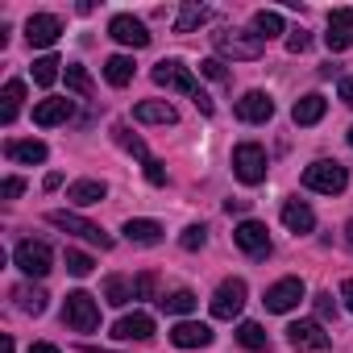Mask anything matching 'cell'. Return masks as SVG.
I'll list each match as a JSON object with an SVG mask.
<instances>
[{
  "label": "cell",
  "instance_id": "obj_1",
  "mask_svg": "<svg viewBox=\"0 0 353 353\" xmlns=\"http://www.w3.org/2000/svg\"><path fill=\"white\" fill-rule=\"evenodd\" d=\"M212 46H216V54H225V59L250 63V59H262L266 38H262V34H250V30H216V34H212Z\"/></svg>",
  "mask_w": 353,
  "mask_h": 353
},
{
  "label": "cell",
  "instance_id": "obj_2",
  "mask_svg": "<svg viewBox=\"0 0 353 353\" xmlns=\"http://www.w3.org/2000/svg\"><path fill=\"white\" fill-rule=\"evenodd\" d=\"M303 188L320 192V196H341L349 188V170L341 162H332V158H320V162H312L303 170Z\"/></svg>",
  "mask_w": 353,
  "mask_h": 353
},
{
  "label": "cell",
  "instance_id": "obj_3",
  "mask_svg": "<svg viewBox=\"0 0 353 353\" xmlns=\"http://www.w3.org/2000/svg\"><path fill=\"white\" fill-rule=\"evenodd\" d=\"M46 221L54 225V229H63V233H71V237H79V241H88V245H100V250H112V237L100 229V225H92L88 216H79V212H46Z\"/></svg>",
  "mask_w": 353,
  "mask_h": 353
},
{
  "label": "cell",
  "instance_id": "obj_4",
  "mask_svg": "<svg viewBox=\"0 0 353 353\" xmlns=\"http://www.w3.org/2000/svg\"><path fill=\"white\" fill-rule=\"evenodd\" d=\"M154 83L158 88H166V92H179V96H200V83H196V75H192V67L188 63H179V59H162L154 71Z\"/></svg>",
  "mask_w": 353,
  "mask_h": 353
},
{
  "label": "cell",
  "instance_id": "obj_5",
  "mask_svg": "<svg viewBox=\"0 0 353 353\" xmlns=\"http://www.w3.org/2000/svg\"><path fill=\"white\" fill-rule=\"evenodd\" d=\"M63 324L75 328V332H92V328H100V303H96V295H88V291H71L67 303H63Z\"/></svg>",
  "mask_w": 353,
  "mask_h": 353
},
{
  "label": "cell",
  "instance_id": "obj_6",
  "mask_svg": "<svg viewBox=\"0 0 353 353\" xmlns=\"http://www.w3.org/2000/svg\"><path fill=\"white\" fill-rule=\"evenodd\" d=\"M233 174H237L241 183L258 188V183L266 179V150H262L258 141H241V145H233Z\"/></svg>",
  "mask_w": 353,
  "mask_h": 353
},
{
  "label": "cell",
  "instance_id": "obj_7",
  "mask_svg": "<svg viewBox=\"0 0 353 353\" xmlns=\"http://www.w3.org/2000/svg\"><path fill=\"white\" fill-rule=\"evenodd\" d=\"M13 262H17V270H21L26 279H46V274L54 270V254H50L46 241H21V245L13 250Z\"/></svg>",
  "mask_w": 353,
  "mask_h": 353
},
{
  "label": "cell",
  "instance_id": "obj_8",
  "mask_svg": "<svg viewBox=\"0 0 353 353\" xmlns=\"http://www.w3.org/2000/svg\"><path fill=\"white\" fill-rule=\"evenodd\" d=\"M245 295H250L245 279H225V283L216 287V295H212V316H216V320H233V316H241Z\"/></svg>",
  "mask_w": 353,
  "mask_h": 353
},
{
  "label": "cell",
  "instance_id": "obj_9",
  "mask_svg": "<svg viewBox=\"0 0 353 353\" xmlns=\"http://www.w3.org/2000/svg\"><path fill=\"white\" fill-rule=\"evenodd\" d=\"M287 345L299 349V353H324L332 341H328V332H324L320 320H295V324L287 328Z\"/></svg>",
  "mask_w": 353,
  "mask_h": 353
},
{
  "label": "cell",
  "instance_id": "obj_10",
  "mask_svg": "<svg viewBox=\"0 0 353 353\" xmlns=\"http://www.w3.org/2000/svg\"><path fill=\"white\" fill-rule=\"evenodd\" d=\"M307 295V287H303V279H279L274 287H266V312H291V307H299V299Z\"/></svg>",
  "mask_w": 353,
  "mask_h": 353
},
{
  "label": "cell",
  "instance_id": "obj_11",
  "mask_svg": "<svg viewBox=\"0 0 353 353\" xmlns=\"http://www.w3.org/2000/svg\"><path fill=\"white\" fill-rule=\"evenodd\" d=\"M108 38H112V42H121V46H133V50L150 46V30H145L133 13H117V17L108 21Z\"/></svg>",
  "mask_w": 353,
  "mask_h": 353
},
{
  "label": "cell",
  "instance_id": "obj_12",
  "mask_svg": "<svg viewBox=\"0 0 353 353\" xmlns=\"http://www.w3.org/2000/svg\"><path fill=\"white\" fill-rule=\"evenodd\" d=\"M233 117L245 121V125H266L274 117V100L266 92H245L237 104H233Z\"/></svg>",
  "mask_w": 353,
  "mask_h": 353
},
{
  "label": "cell",
  "instance_id": "obj_13",
  "mask_svg": "<svg viewBox=\"0 0 353 353\" xmlns=\"http://www.w3.org/2000/svg\"><path fill=\"white\" fill-rule=\"evenodd\" d=\"M233 241H237V250H245L250 258H266V254H270V233H266L262 221H241V225L233 229Z\"/></svg>",
  "mask_w": 353,
  "mask_h": 353
},
{
  "label": "cell",
  "instance_id": "obj_14",
  "mask_svg": "<svg viewBox=\"0 0 353 353\" xmlns=\"http://www.w3.org/2000/svg\"><path fill=\"white\" fill-rule=\"evenodd\" d=\"M324 42H328L332 54H341V50L353 46V9H332V13H328V34H324Z\"/></svg>",
  "mask_w": 353,
  "mask_h": 353
},
{
  "label": "cell",
  "instance_id": "obj_15",
  "mask_svg": "<svg viewBox=\"0 0 353 353\" xmlns=\"http://www.w3.org/2000/svg\"><path fill=\"white\" fill-rule=\"evenodd\" d=\"M59 34H63V21H59L54 13H34V17L26 21V42H30V46H54Z\"/></svg>",
  "mask_w": 353,
  "mask_h": 353
},
{
  "label": "cell",
  "instance_id": "obj_16",
  "mask_svg": "<svg viewBox=\"0 0 353 353\" xmlns=\"http://www.w3.org/2000/svg\"><path fill=\"white\" fill-rule=\"evenodd\" d=\"M46 141H38V137H9L5 141V158L9 162H21V166H38V162H46Z\"/></svg>",
  "mask_w": 353,
  "mask_h": 353
},
{
  "label": "cell",
  "instance_id": "obj_17",
  "mask_svg": "<svg viewBox=\"0 0 353 353\" xmlns=\"http://www.w3.org/2000/svg\"><path fill=\"white\" fill-rule=\"evenodd\" d=\"M112 336L117 341H150L154 336V316L150 312H129L112 324Z\"/></svg>",
  "mask_w": 353,
  "mask_h": 353
},
{
  "label": "cell",
  "instance_id": "obj_18",
  "mask_svg": "<svg viewBox=\"0 0 353 353\" xmlns=\"http://www.w3.org/2000/svg\"><path fill=\"white\" fill-rule=\"evenodd\" d=\"M170 341L179 349H204V345H212V328L200 324V320H179L170 328Z\"/></svg>",
  "mask_w": 353,
  "mask_h": 353
},
{
  "label": "cell",
  "instance_id": "obj_19",
  "mask_svg": "<svg viewBox=\"0 0 353 353\" xmlns=\"http://www.w3.org/2000/svg\"><path fill=\"white\" fill-rule=\"evenodd\" d=\"M71 112H75V104H71L67 96H50V100L34 104V125L50 129V125H63V121H71Z\"/></svg>",
  "mask_w": 353,
  "mask_h": 353
},
{
  "label": "cell",
  "instance_id": "obj_20",
  "mask_svg": "<svg viewBox=\"0 0 353 353\" xmlns=\"http://www.w3.org/2000/svg\"><path fill=\"white\" fill-rule=\"evenodd\" d=\"M133 121H141V125H174V121H179V112H174L170 100H141L133 108Z\"/></svg>",
  "mask_w": 353,
  "mask_h": 353
},
{
  "label": "cell",
  "instance_id": "obj_21",
  "mask_svg": "<svg viewBox=\"0 0 353 353\" xmlns=\"http://www.w3.org/2000/svg\"><path fill=\"white\" fill-rule=\"evenodd\" d=\"M283 225L291 233H312L316 229V212L303 200H283Z\"/></svg>",
  "mask_w": 353,
  "mask_h": 353
},
{
  "label": "cell",
  "instance_id": "obj_22",
  "mask_svg": "<svg viewBox=\"0 0 353 353\" xmlns=\"http://www.w3.org/2000/svg\"><path fill=\"white\" fill-rule=\"evenodd\" d=\"M125 241H133V245H158L162 241V225L158 221H150V216H137V221H125Z\"/></svg>",
  "mask_w": 353,
  "mask_h": 353
},
{
  "label": "cell",
  "instance_id": "obj_23",
  "mask_svg": "<svg viewBox=\"0 0 353 353\" xmlns=\"http://www.w3.org/2000/svg\"><path fill=\"white\" fill-rule=\"evenodd\" d=\"M104 196H108V188H104L100 179H75V183L67 188V200L79 204V208H92V204H100Z\"/></svg>",
  "mask_w": 353,
  "mask_h": 353
},
{
  "label": "cell",
  "instance_id": "obj_24",
  "mask_svg": "<svg viewBox=\"0 0 353 353\" xmlns=\"http://www.w3.org/2000/svg\"><path fill=\"white\" fill-rule=\"evenodd\" d=\"M21 100H26V83H21V79H9L5 92H0V125H13V121H17Z\"/></svg>",
  "mask_w": 353,
  "mask_h": 353
},
{
  "label": "cell",
  "instance_id": "obj_25",
  "mask_svg": "<svg viewBox=\"0 0 353 353\" xmlns=\"http://www.w3.org/2000/svg\"><path fill=\"white\" fill-rule=\"evenodd\" d=\"M104 299L112 307H125L129 299H137V279H125V274H108L104 279Z\"/></svg>",
  "mask_w": 353,
  "mask_h": 353
},
{
  "label": "cell",
  "instance_id": "obj_26",
  "mask_svg": "<svg viewBox=\"0 0 353 353\" xmlns=\"http://www.w3.org/2000/svg\"><path fill=\"white\" fill-rule=\"evenodd\" d=\"M208 17H212L208 5H196V0H188V5L179 9V17H174V34H192V30H200Z\"/></svg>",
  "mask_w": 353,
  "mask_h": 353
},
{
  "label": "cell",
  "instance_id": "obj_27",
  "mask_svg": "<svg viewBox=\"0 0 353 353\" xmlns=\"http://www.w3.org/2000/svg\"><path fill=\"white\" fill-rule=\"evenodd\" d=\"M324 108H328V100L312 92V96L295 100V108H291V121H295V125H316V121L324 117Z\"/></svg>",
  "mask_w": 353,
  "mask_h": 353
},
{
  "label": "cell",
  "instance_id": "obj_28",
  "mask_svg": "<svg viewBox=\"0 0 353 353\" xmlns=\"http://www.w3.org/2000/svg\"><path fill=\"white\" fill-rule=\"evenodd\" d=\"M112 141H117V145H121V150H129V154H133V158H141V166H145V162H150V158H154V154H150V150H145V141H141V137H137V133H129V125H121V121H117V125H112Z\"/></svg>",
  "mask_w": 353,
  "mask_h": 353
},
{
  "label": "cell",
  "instance_id": "obj_29",
  "mask_svg": "<svg viewBox=\"0 0 353 353\" xmlns=\"http://www.w3.org/2000/svg\"><path fill=\"white\" fill-rule=\"evenodd\" d=\"M104 79H108L112 88H125V83L133 79V59H129V54H112V59H104Z\"/></svg>",
  "mask_w": 353,
  "mask_h": 353
},
{
  "label": "cell",
  "instance_id": "obj_30",
  "mask_svg": "<svg viewBox=\"0 0 353 353\" xmlns=\"http://www.w3.org/2000/svg\"><path fill=\"white\" fill-rule=\"evenodd\" d=\"M158 307H162L166 316H188V312L196 307V295H192L188 287H179V291H170V295H162V299H158Z\"/></svg>",
  "mask_w": 353,
  "mask_h": 353
},
{
  "label": "cell",
  "instance_id": "obj_31",
  "mask_svg": "<svg viewBox=\"0 0 353 353\" xmlns=\"http://www.w3.org/2000/svg\"><path fill=\"white\" fill-rule=\"evenodd\" d=\"M13 299H17V307L30 312V316H42V312H46V291H42V287H17Z\"/></svg>",
  "mask_w": 353,
  "mask_h": 353
},
{
  "label": "cell",
  "instance_id": "obj_32",
  "mask_svg": "<svg viewBox=\"0 0 353 353\" xmlns=\"http://www.w3.org/2000/svg\"><path fill=\"white\" fill-rule=\"evenodd\" d=\"M237 341H241L245 349H254V353L270 349V336H266L262 324H254V320H241V324H237Z\"/></svg>",
  "mask_w": 353,
  "mask_h": 353
},
{
  "label": "cell",
  "instance_id": "obj_33",
  "mask_svg": "<svg viewBox=\"0 0 353 353\" xmlns=\"http://www.w3.org/2000/svg\"><path fill=\"white\" fill-rule=\"evenodd\" d=\"M59 67H63V63H59L54 54H42V59L34 63V83H38V88H50V83L59 79Z\"/></svg>",
  "mask_w": 353,
  "mask_h": 353
},
{
  "label": "cell",
  "instance_id": "obj_34",
  "mask_svg": "<svg viewBox=\"0 0 353 353\" xmlns=\"http://www.w3.org/2000/svg\"><path fill=\"white\" fill-rule=\"evenodd\" d=\"M254 34H262V38H274V34H283V17H279L274 9H262V13H254Z\"/></svg>",
  "mask_w": 353,
  "mask_h": 353
},
{
  "label": "cell",
  "instance_id": "obj_35",
  "mask_svg": "<svg viewBox=\"0 0 353 353\" xmlns=\"http://www.w3.org/2000/svg\"><path fill=\"white\" fill-rule=\"evenodd\" d=\"M63 75H67V88H71V92H79V96H92V92H96L92 75H88V71H83L79 63H71V67H67Z\"/></svg>",
  "mask_w": 353,
  "mask_h": 353
},
{
  "label": "cell",
  "instance_id": "obj_36",
  "mask_svg": "<svg viewBox=\"0 0 353 353\" xmlns=\"http://www.w3.org/2000/svg\"><path fill=\"white\" fill-rule=\"evenodd\" d=\"M63 262H67V274H75V279H88V274L96 270V262H92L83 250H67V254H63Z\"/></svg>",
  "mask_w": 353,
  "mask_h": 353
},
{
  "label": "cell",
  "instance_id": "obj_37",
  "mask_svg": "<svg viewBox=\"0 0 353 353\" xmlns=\"http://www.w3.org/2000/svg\"><path fill=\"white\" fill-rule=\"evenodd\" d=\"M204 241H208V229H204V225H188L183 237H179L183 250H204Z\"/></svg>",
  "mask_w": 353,
  "mask_h": 353
},
{
  "label": "cell",
  "instance_id": "obj_38",
  "mask_svg": "<svg viewBox=\"0 0 353 353\" xmlns=\"http://www.w3.org/2000/svg\"><path fill=\"white\" fill-rule=\"evenodd\" d=\"M200 75H208V79H216V83H225V79H229V71H225V63H221V59H204V63H200Z\"/></svg>",
  "mask_w": 353,
  "mask_h": 353
},
{
  "label": "cell",
  "instance_id": "obj_39",
  "mask_svg": "<svg viewBox=\"0 0 353 353\" xmlns=\"http://www.w3.org/2000/svg\"><path fill=\"white\" fill-rule=\"evenodd\" d=\"M307 46H312V38H307L303 30H295V34H287V50H291V54H303Z\"/></svg>",
  "mask_w": 353,
  "mask_h": 353
},
{
  "label": "cell",
  "instance_id": "obj_40",
  "mask_svg": "<svg viewBox=\"0 0 353 353\" xmlns=\"http://www.w3.org/2000/svg\"><path fill=\"white\" fill-rule=\"evenodd\" d=\"M145 179H150L154 188H162V183H166V170H162V162H158V158H150V162H145Z\"/></svg>",
  "mask_w": 353,
  "mask_h": 353
},
{
  "label": "cell",
  "instance_id": "obj_41",
  "mask_svg": "<svg viewBox=\"0 0 353 353\" xmlns=\"http://www.w3.org/2000/svg\"><path fill=\"white\" fill-rule=\"evenodd\" d=\"M316 312H320V320H332L336 316V303H332V295L324 291V295H316Z\"/></svg>",
  "mask_w": 353,
  "mask_h": 353
},
{
  "label": "cell",
  "instance_id": "obj_42",
  "mask_svg": "<svg viewBox=\"0 0 353 353\" xmlns=\"http://www.w3.org/2000/svg\"><path fill=\"white\" fill-rule=\"evenodd\" d=\"M0 192H5V200H17V196L26 192V183L17 179V174H9V179H5V188H0Z\"/></svg>",
  "mask_w": 353,
  "mask_h": 353
},
{
  "label": "cell",
  "instance_id": "obj_43",
  "mask_svg": "<svg viewBox=\"0 0 353 353\" xmlns=\"http://www.w3.org/2000/svg\"><path fill=\"white\" fill-rule=\"evenodd\" d=\"M336 92H341V100L353 108V75H341V88H336Z\"/></svg>",
  "mask_w": 353,
  "mask_h": 353
},
{
  "label": "cell",
  "instance_id": "obj_44",
  "mask_svg": "<svg viewBox=\"0 0 353 353\" xmlns=\"http://www.w3.org/2000/svg\"><path fill=\"white\" fill-rule=\"evenodd\" d=\"M26 353H63V349H59V345H50V341H34Z\"/></svg>",
  "mask_w": 353,
  "mask_h": 353
},
{
  "label": "cell",
  "instance_id": "obj_45",
  "mask_svg": "<svg viewBox=\"0 0 353 353\" xmlns=\"http://www.w3.org/2000/svg\"><path fill=\"white\" fill-rule=\"evenodd\" d=\"M341 299H345V307L353 312V279H345V283H341Z\"/></svg>",
  "mask_w": 353,
  "mask_h": 353
},
{
  "label": "cell",
  "instance_id": "obj_46",
  "mask_svg": "<svg viewBox=\"0 0 353 353\" xmlns=\"http://www.w3.org/2000/svg\"><path fill=\"white\" fill-rule=\"evenodd\" d=\"M0 353H17V345H13V336H5V341H0Z\"/></svg>",
  "mask_w": 353,
  "mask_h": 353
},
{
  "label": "cell",
  "instance_id": "obj_47",
  "mask_svg": "<svg viewBox=\"0 0 353 353\" xmlns=\"http://www.w3.org/2000/svg\"><path fill=\"white\" fill-rule=\"evenodd\" d=\"M83 353H117V349H100V345H83Z\"/></svg>",
  "mask_w": 353,
  "mask_h": 353
},
{
  "label": "cell",
  "instance_id": "obj_48",
  "mask_svg": "<svg viewBox=\"0 0 353 353\" xmlns=\"http://www.w3.org/2000/svg\"><path fill=\"white\" fill-rule=\"evenodd\" d=\"M345 241H349V245H353V221H349V225H345Z\"/></svg>",
  "mask_w": 353,
  "mask_h": 353
},
{
  "label": "cell",
  "instance_id": "obj_49",
  "mask_svg": "<svg viewBox=\"0 0 353 353\" xmlns=\"http://www.w3.org/2000/svg\"><path fill=\"white\" fill-rule=\"evenodd\" d=\"M349 145H353V129H349Z\"/></svg>",
  "mask_w": 353,
  "mask_h": 353
}]
</instances>
